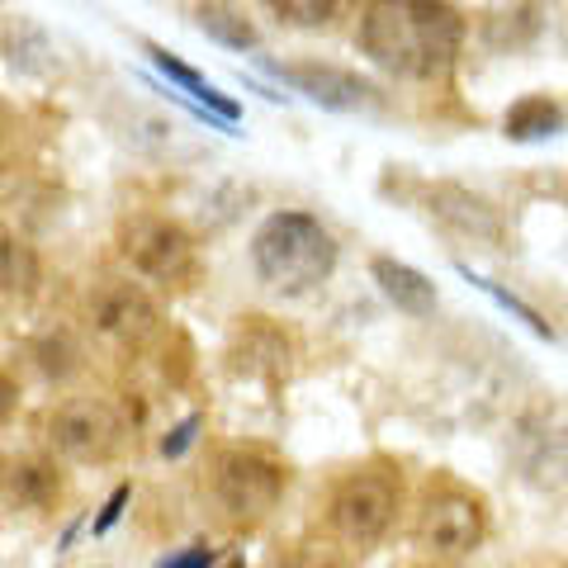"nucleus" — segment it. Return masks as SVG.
<instances>
[{"instance_id":"1","label":"nucleus","mask_w":568,"mask_h":568,"mask_svg":"<svg viewBox=\"0 0 568 568\" xmlns=\"http://www.w3.org/2000/svg\"><path fill=\"white\" fill-rule=\"evenodd\" d=\"M465 14L450 0H361L355 48L384 77L407 85H446L465 52Z\"/></svg>"},{"instance_id":"2","label":"nucleus","mask_w":568,"mask_h":568,"mask_svg":"<svg viewBox=\"0 0 568 568\" xmlns=\"http://www.w3.org/2000/svg\"><path fill=\"white\" fill-rule=\"evenodd\" d=\"M252 271L271 294L298 298L336 271V237L304 209H280L252 233Z\"/></svg>"},{"instance_id":"3","label":"nucleus","mask_w":568,"mask_h":568,"mask_svg":"<svg viewBox=\"0 0 568 568\" xmlns=\"http://www.w3.org/2000/svg\"><path fill=\"white\" fill-rule=\"evenodd\" d=\"M323 511H327L332 540L365 555V549H375L398 521V511H403V474L388 465V459H369V465L336 478Z\"/></svg>"},{"instance_id":"4","label":"nucleus","mask_w":568,"mask_h":568,"mask_svg":"<svg viewBox=\"0 0 568 568\" xmlns=\"http://www.w3.org/2000/svg\"><path fill=\"white\" fill-rule=\"evenodd\" d=\"M284 484H290V474H284L280 459L261 446H223L209 459L213 507H219L223 521L246 526V530L261 526L280 507Z\"/></svg>"},{"instance_id":"5","label":"nucleus","mask_w":568,"mask_h":568,"mask_svg":"<svg viewBox=\"0 0 568 568\" xmlns=\"http://www.w3.org/2000/svg\"><path fill=\"white\" fill-rule=\"evenodd\" d=\"M484 530H488L484 497L446 474L426 478L417 493V507H413V545L417 549H426V555H436V559H465L484 545Z\"/></svg>"},{"instance_id":"6","label":"nucleus","mask_w":568,"mask_h":568,"mask_svg":"<svg viewBox=\"0 0 568 568\" xmlns=\"http://www.w3.org/2000/svg\"><path fill=\"white\" fill-rule=\"evenodd\" d=\"M129 407L104 394H71L48 413V446L77 465H110L129 446Z\"/></svg>"},{"instance_id":"7","label":"nucleus","mask_w":568,"mask_h":568,"mask_svg":"<svg viewBox=\"0 0 568 568\" xmlns=\"http://www.w3.org/2000/svg\"><path fill=\"white\" fill-rule=\"evenodd\" d=\"M119 256L133 265V275L162 290H190L200 275V246L175 219L162 213H129L119 223Z\"/></svg>"},{"instance_id":"8","label":"nucleus","mask_w":568,"mask_h":568,"mask_svg":"<svg viewBox=\"0 0 568 568\" xmlns=\"http://www.w3.org/2000/svg\"><path fill=\"white\" fill-rule=\"evenodd\" d=\"M85 327L110 351L142 355L162 336V313H156L152 294L142 290L138 280L100 275V280H91V294H85Z\"/></svg>"},{"instance_id":"9","label":"nucleus","mask_w":568,"mask_h":568,"mask_svg":"<svg viewBox=\"0 0 568 568\" xmlns=\"http://www.w3.org/2000/svg\"><path fill=\"white\" fill-rule=\"evenodd\" d=\"M426 213H432V223L446 227L455 242L488 246V252H503V246H507V219H503V209L488 204L484 194L455 185V181L426 185Z\"/></svg>"},{"instance_id":"10","label":"nucleus","mask_w":568,"mask_h":568,"mask_svg":"<svg viewBox=\"0 0 568 568\" xmlns=\"http://www.w3.org/2000/svg\"><path fill=\"white\" fill-rule=\"evenodd\" d=\"M271 71L284 85H294V91L317 100L323 110H365V104H375V95H379L365 77H355L346 67H332V62H280Z\"/></svg>"},{"instance_id":"11","label":"nucleus","mask_w":568,"mask_h":568,"mask_svg":"<svg viewBox=\"0 0 568 568\" xmlns=\"http://www.w3.org/2000/svg\"><path fill=\"white\" fill-rule=\"evenodd\" d=\"M227 361H233L237 375L280 379L294 361V342H290V332L271 323V317H237L233 342H227Z\"/></svg>"},{"instance_id":"12","label":"nucleus","mask_w":568,"mask_h":568,"mask_svg":"<svg viewBox=\"0 0 568 568\" xmlns=\"http://www.w3.org/2000/svg\"><path fill=\"white\" fill-rule=\"evenodd\" d=\"M517 455L521 465L545 478L549 469H568V407L549 403V407H536V413L521 417V436H517Z\"/></svg>"},{"instance_id":"13","label":"nucleus","mask_w":568,"mask_h":568,"mask_svg":"<svg viewBox=\"0 0 568 568\" xmlns=\"http://www.w3.org/2000/svg\"><path fill=\"white\" fill-rule=\"evenodd\" d=\"M369 275H375V284L384 290V298H388V304H394L398 313H407V317L436 313V284L426 280L422 271H413L407 261L375 256V261H369Z\"/></svg>"},{"instance_id":"14","label":"nucleus","mask_w":568,"mask_h":568,"mask_svg":"<svg viewBox=\"0 0 568 568\" xmlns=\"http://www.w3.org/2000/svg\"><path fill=\"white\" fill-rule=\"evenodd\" d=\"M148 58L156 62V71L171 81V85H181V91L194 100V104H204L209 114H219V119H227V123H237L242 119V104L233 100V95H223V91H213V85L200 77L194 67H185L181 58H175L171 48H162V43H148Z\"/></svg>"},{"instance_id":"15","label":"nucleus","mask_w":568,"mask_h":568,"mask_svg":"<svg viewBox=\"0 0 568 568\" xmlns=\"http://www.w3.org/2000/svg\"><path fill=\"white\" fill-rule=\"evenodd\" d=\"M6 497H10V507H29V511L52 507L62 497L58 465H48V459H14L6 474Z\"/></svg>"},{"instance_id":"16","label":"nucleus","mask_w":568,"mask_h":568,"mask_svg":"<svg viewBox=\"0 0 568 568\" xmlns=\"http://www.w3.org/2000/svg\"><path fill=\"white\" fill-rule=\"evenodd\" d=\"M194 24H200L213 43H223L233 52H252L261 43L256 24L246 20V10H237L233 0H200V6H194Z\"/></svg>"},{"instance_id":"17","label":"nucleus","mask_w":568,"mask_h":568,"mask_svg":"<svg viewBox=\"0 0 568 568\" xmlns=\"http://www.w3.org/2000/svg\"><path fill=\"white\" fill-rule=\"evenodd\" d=\"M564 129V110L549 95H526L503 114V133L511 142H540Z\"/></svg>"},{"instance_id":"18","label":"nucleus","mask_w":568,"mask_h":568,"mask_svg":"<svg viewBox=\"0 0 568 568\" xmlns=\"http://www.w3.org/2000/svg\"><path fill=\"white\" fill-rule=\"evenodd\" d=\"M33 361H39V369L48 379H71L81 369V346L67 327H48V332L33 336Z\"/></svg>"},{"instance_id":"19","label":"nucleus","mask_w":568,"mask_h":568,"mask_svg":"<svg viewBox=\"0 0 568 568\" xmlns=\"http://www.w3.org/2000/svg\"><path fill=\"white\" fill-rule=\"evenodd\" d=\"M455 271H459V275H465V280L474 284V290H484V294H488V298H493V304H497V308H503V313H511V317H521V323H526L530 332H536V336H545V342H555V327H549V323H545V317H540L536 308H530V304H526V298H517V294H511V290H503V284H497V280H488V275H478V271H469V265H465V261H459V265H455Z\"/></svg>"},{"instance_id":"20","label":"nucleus","mask_w":568,"mask_h":568,"mask_svg":"<svg viewBox=\"0 0 568 568\" xmlns=\"http://www.w3.org/2000/svg\"><path fill=\"white\" fill-rule=\"evenodd\" d=\"M265 10L290 29H327L342 10V0H265Z\"/></svg>"},{"instance_id":"21","label":"nucleus","mask_w":568,"mask_h":568,"mask_svg":"<svg viewBox=\"0 0 568 568\" xmlns=\"http://www.w3.org/2000/svg\"><path fill=\"white\" fill-rule=\"evenodd\" d=\"M0 265H6V298H29L33 290H39V256H33L24 242L6 237Z\"/></svg>"},{"instance_id":"22","label":"nucleus","mask_w":568,"mask_h":568,"mask_svg":"<svg viewBox=\"0 0 568 568\" xmlns=\"http://www.w3.org/2000/svg\"><path fill=\"white\" fill-rule=\"evenodd\" d=\"M275 568H346V559L336 555V545H290Z\"/></svg>"},{"instance_id":"23","label":"nucleus","mask_w":568,"mask_h":568,"mask_svg":"<svg viewBox=\"0 0 568 568\" xmlns=\"http://www.w3.org/2000/svg\"><path fill=\"white\" fill-rule=\"evenodd\" d=\"M200 426H204V417H200V413H190L181 426H171L166 440H162V455H166V459H181V455L190 450V440H194V432H200Z\"/></svg>"},{"instance_id":"24","label":"nucleus","mask_w":568,"mask_h":568,"mask_svg":"<svg viewBox=\"0 0 568 568\" xmlns=\"http://www.w3.org/2000/svg\"><path fill=\"white\" fill-rule=\"evenodd\" d=\"M129 497H133V488H129V484H119V488L110 493V503L100 507V517H95V526H91V536H104V530H114V526H119L123 507H129Z\"/></svg>"},{"instance_id":"25","label":"nucleus","mask_w":568,"mask_h":568,"mask_svg":"<svg viewBox=\"0 0 568 568\" xmlns=\"http://www.w3.org/2000/svg\"><path fill=\"white\" fill-rule=\"evenodd\" d=\"M156 568H213V549L209 545H190V549H181V555L162 559Z\"/></svg>"},{"instance_id":"26","label":"nucleus","mask_w":568,"mask_h":568,"mask_svg":"<svg viewBox=\"0 0 568 568\" xmlns=\"http://www.w3.org/2000/svg\"><path fill=\"white\" fill-rule=\"evenodd\" d=\"M223 568H246V564H242V559H227V564H223Z\"/></svg>"}]
</instances>
